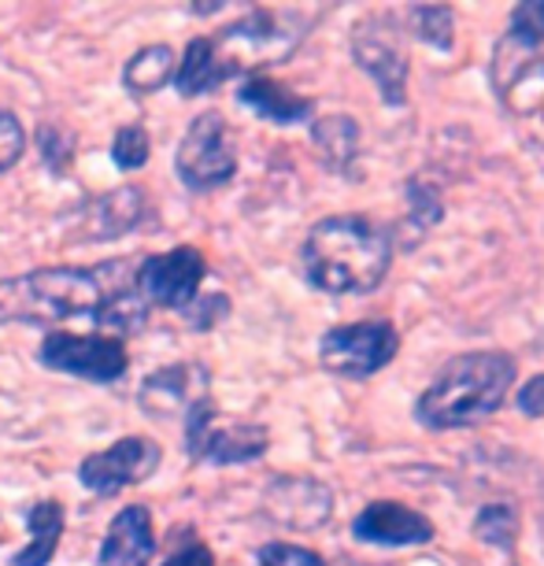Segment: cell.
Returning a JSON list of instances; mask_svg holds the SVG:
<instances>
[{"label": "cell", "mask_w": 544, "mask_h": 566, "mask_svg": "<svg viewBox=\"0 0 544 566\" xmlns=\"http://www.w3.org/2000/svg\"><path fill=\"white\" fill-rule=\"evenodd\" d=\"M493 85L515 112H533L544 104V56L541 45L515 38L508 30L493 49Z\"/></svg>", "instance_id": "11"}, {"label": "cell", "mask_w": 544, "mask_h": 566, "mask_svg": "<svg viewBox=\"0 0 544 566\" xmlns=\"http://www.w3.org/2000/svg\"><path fill=\"white\" fill-rule=\"evenodd\" d=\"M41 363L49 370L74 374L85 381H119L126 374V348L119 337H79V334H49L41 340Z\"/></svg>", "instance_id": "8"}, {"label": "cell", "mask_w": 544, "mask_h": 566, "mask_svg": "<svg viewBox=\"0 0 544 566\" xmlns=\"http://www.w3.org/2000/svg\"><path fill=\"white\" fill-rule=\"evenodd\" d=\"M164 566H216V555H211L208 544L193 541L189 548H181V552L170 555V559H167Z\"/></svg>", "instance_id": "31"}, {"label": "cell", "mask_w": 544, "mask_h": 566, "mask_svg": "<svg viewBox=\"0 0 544 566\" xmlns=\"http://www.w3.org/2000/svg\"><path fill=\"white\" fill-rule=\"evenodd\" d=\"M263 452H266V430L252 422L227 426V430L211 426L208 437L197 448V455L208 459V463H249V459H260Z\"/></svg>", "instance_id": "18"}, {"label": "cell", "mask_w": 544, "mask_h": 566, "mask_svg": "<svg viewBox=\"0 0 544 566\" xmlns=\"http://www.w3.org/2000/svg\"><path fill=\"white\" fill-rule=\"evenodd\" d=\"M260 566H326V563H323V555H315L312 548L274 541L260 548Z\"/></svg>", "instance_id": "27"}, {"label": "cell", "mask_w": 544, "mask_h": 566, "mask_svg": "<svg viewBox=\"0 0 544 566\" xmlns=\"http://www.w3.org/2000/svg\"><path fill=\"white\" fill-rule=\"evenodd\" d=\"M153 552H156L153 515H148V507L134 504L123 507L112 518L108 537L101 544L97 566H148L153 563Z\"/></svg>", "instance_id": "15"}, {"label": "cell", "mask_w": 544, "mask_h": 566, "mask_svg": "<svg viewBox=\"0 0 544 566\" xmlns=\"http://www.w3.org/2000/svg\"><path fill=\"white\" fill-rule=\"evenodd\" d=\"M541 541H544V537H541Z\"/></svg>", "instance_id": "32"}, {"label": "cell", "mask_w": 544, "mask_h": 566, "mask_svg": "<svg viewBox=\"0 0 544 566\" xmlns=\"http://www.w3.org/2000/svg\"><path fill=\"white\" fill-rule=\"evenodd\" d=\"M23 148H27L23 123H19L8 108H0V175H4V170H12L19 164Z\"/></svg>", "instance_id": "26"}, {"label": "cell", "mask_w": 544, "mask_h": 566, "mask_svg": "<svg viewBox=\"0 0 544 566\" xmlns=\"http://www.w3.org/2000/svg\"><path fill=\"white\" fill-rule=\"evenodd\" d=\"M208 41L219 67V82H227L233 74L282 63L304 41V19L293 12H252Z\"/></svg>", "instance_id": "4"}, {"label": "cell", "mask_w": 544, "mask_h": 566, "mask_svg": "<svg viewBox=\"0 0 544 566\" xmlns=\"http://www.w3.org/2000/svg\"><path fill=\"white\" fill-rule=\"evenodd\" d=\"M352 60L375 78L381 101L389 108H400L408 97V45H404L400 19L393 12L359 19L352 30Z\"/></svg>", "instance_id": "5"}, {"label": "cell", "mask_w": 544, "mask_h": 566, "mask_svg": "<svg viewBox=\"0 0 544 566\" xmlns=\"http://www.w3.org/2000/svg\"><path fill=\"white\" fill-rule=\"evenodd\" d=\"M104 307L101 271H71V266H45L0 282V323L52 326L67 318H97Z\"/></svg>", "instance_id": "3"}, {"label": "cell", "mask_w": 544, "mask_h": 566, "mask_svg": "<svg viewBox=\"0 0 544 566\" xmlns=\"http://www.w3.org/2000/svg\"><path fill=\"white\" fill-rule=\"evenodd\" d=\"M60 533H63V507L56 500H41L30 511V544L23 552H15L12 566H45L52 563V555L60 548Z\"/></svg>", "instance_id": "19"}, {"label": "cell", "mask_w": 544, "mask_h": 566, "mask_svg": "<svg viewBox=\"0 0 544 566\" xmlns=\"http://www.w3.org/2000/svg\"><path fill=\"white\" fill-rule=\"evenodd\" d=\"M159 459L164 455H159L156 441H148V437H123L108 452L85 459L79 478H82V485L93 489L97 496H115V493H123V489L145 482L148 474H156Z\"/></svg>", "instance_id": "10"}, {"label": "cell", "mask_w": 544, "mask_h": 566, "mask_svg": "<svg viewBox=\"0 0 544 566\" xmlns=\"http://www.w3.org/2000/svg\"><path fill=\"white\" fill-rule=\"evenodd\" d=\"M301 263L315 290L329 296H367L386 282L393 238L367 216H329L307 230Z\"/></svg>", "instance_id": "1"}, {"label": "cell", "mask_w": 544, "mask_h": 566, "mask_svg": "<svg viewBox=\"0 0 544 566\" xmlns=\"http://www.w3.org/2000/svg\"><path fill=\"white\" fill-rule=\"evenodd\" d=\"M411 19V30L419 34L426 45L448 52L456 41V15L452 8H441V4H426V8H411L408 12Z\"/></svg>", "instance_id": "24"}, {"label": "cell", "mask_w": 544, "mask_h": 566, "mask_svg": "<svg viewBox=\"0 0 544 566\" xmlns=\"http://www.w3.org/2000/svg\"><path fill=\"white\" fill-rule=\"evenodd\" d=\"M227 312H230V301L222 293H216L211 301H208V296H205V301L197 296V301L186 307V318H189V326H193V329H211Z\"/></svg>", "instance_id": "29"}, {"label": "cell", "mask_w": 544, "mask_h": 566, "mask_svg": "<svg viewBox=\"0 0 544 566\" xmlns=\"http://www.w3.org/2000/svg\"><path fill=\"white\" fill-rule=\"evenodd\" d=\"M263 507L285 530H318L334 515V496L315 478H274Z\"/></svg>", "instance_id": "12"}, {"label": "cell", "mask_w": 544, "mask_h": 566, "mask_svg": "<svg viewBox=\"0 0 544 566\" xmlns=\"http://www.w3.org/2000/svg\"><path fill=\"white\" fill-rule=\"evenodd\" d=\"M519 367L508 352H467L448 359L415 403V419L426 430H463L485 422L504 408Z\"/></svg>", "instance_id": "2"}, {"label": "cell", "mask_w": 544, "mask_h": 566, "mask_svg": "<svg viewBox=\"0 0 544 566\" xmlns=\"http://www.w3.org/2000/svg\"><path fill=\"white\" fill-rule=\"evenodd\" d=\"M178 178L186 181L189 189H216L227 186L238 170V153H233L227 119L219 112H205L189 123L186 137L178 145L175 156Z\"/></svg>", "instance_id": "7"}, {"label": "cell", "mask_w": 544, "mask_h": 566, "mask_svg": "<svg viewBox=\"0 0 544 566\" xmlns=\"http://www.w3.org/2000/svg\"><path fill=\"white\" fill-rule=\"evenodd\" d=\"M208 386V370L197 363H175L156 374H148L142 386V408L156 419H170L178 411H189L200 400V389Z\"/></svg>", "instance_id": "14"}, {"label": "cell", "mask_w": 544, "mask_h": 566, "mask_svg": "<svg viewBox=\"0 0 544 566\" xmlns=\"http://www.w3.org/2000/svg\"><path fill=\"white\" fill-rule=\"evenodd\" d=\"M142 219H145L142 189L123 186V189H115V193L101 197L97 205L90 208V233H93V241H115V238H123L126 230H134Z\"/></svg>", "instance_id": "17"}, {"label": "cell", "mask_w": 544, "mask_h": 566, "mask_svg": "<svg viewBox=\"0 0 544 566\" xmlns=\"http://www.w3.org/2000/svg\"><path fill=\"white\" fill-rule=\"evenodd\" d=\"M312 137H315L318 156L334 170H348L352 159L359 153V126L352 115H326V119H318L312 126Z\"/></svg>", "instance_id": "20"}, {"label": "cell", "mask_w": 544, "mask_h": 566, "mask_svg": "<svg viewBox=\"0 0 544 566\" xmlns=\"http://www.w3.org/2000/svg\"><path fill=\"white\" fill-rule=\"evenodd\" d=\"M170 74H175V52L167 45H148L123 67V82L134 93H156Z\"/></svg>", "instance_id": "22"}, {"label": "cell", "mask_w": 544, "mask_h": 566, "mask_svg": "<svg viewBox=\"0 0 544 566\" xmlns=\"http://www.w3.org/2000/svg\"><path fill=\"white\" fill-rule=\"evenodd\" d=\"M148 134L145 126H123L115 134V145H112V159L119 164L123 170H142L148 164Z\"/></svg>", "instance_id": "25"}, {"label": "cell", "mask_w": 544, "mask_h": 566, "mask_svg": "<svg viewBox=\"0 0 544 566\" xmlns=\"http://www.w3.org/2000/svg\"><path fill=\"white\" fill-rule=\"evenodd\" d=\"M511 34L530 45H544V0H526L511 12Z\"/></svg>", "instance_id": "28"}, {"label": "cell", "mask_w": 544, "mask_h": 566, "mask_svg": "<svg viewBox=\"0 0 544 566\" xmlns=\"http://www.w3.org/2000/svg\"><path fill=\"white\" fill-rule=\"evenodd\" d=\"M208 274L205 255L189 244L181 249H170L164 255H148V260L137 266V290L148 304L159 307H175V312H186L189 304L197 301V290Z\"/></svg>", "instance_id": "9"}, {"label": "cell", "mask_w": 544, "mask_h": 566, "mask_svg": "<svg viewBox=\"0 0 544 566\" xmlns=\"http://www.w3.org/2000/svg\"><path fill=\"white\" fill-rule=\"evenodd\" d=\"M400 348L397 326L378 318V323H348L334 326L318 340V359L329 374L341 378H370L381 367H389Z\"/></svg>", "instance_id": "6"}, {"label": "cell", "mask_w": 544, "mask_h": 566, "mask_svg": "<svg viewBox=\"0 0 544 566\" xmlns=\"http://www.w3.org/2000/svg\"><path fill=\"white\" fill-rule=\"evenodd\" d=\"M238 101L244 104V108H252L255 115H260V119L279 123V126L304 123V119H312V112H315L312 97H301V93H293L290 85L260 78V74L249 78V82H241Z\"/></svg>", "instance_id": "16"}, {"label": "cell", "mask_w": 544, "mask_h": 566, "mask_svg": "<svg viewBox=\"0 0 544 566\" xmlns=\"http://www.w3.org/2000/svg\"><path fill=\"white\" fill-rule=\"evenodd\" d=\"M474 533H478V541L489 544V548L511 552L515 548V537H519V511L511 504H489V507H482V515L474 518Z\"/></svg>", "instance_id": "23"}, {"label": "cell", "mask_w": 544, "mask_h": 566, "mask_svg": "<svg viewBox=\"0 0 544 566\" xmlns=\"http://www.w3.org/2000/svg\"><path fill=\"white\" fill-rule=\"evenodd\" d=\"M519 411L526 415V419H541L544 415V374L530 378L526 386L519 389Z\"/></svg>", "instance_id": "30"}, {"label": "cell", "mask_w": 544, "mask_h": 566, "mask_svg": "<svg viewBox=\"0 0 544 566\" xmlns=\"http://www.w3.org/2000/svg\"><path fill=\"white\" fill-rule=\"evenodd\" d=\"M175 85H178L181 97H200V93H208V90H216V85H222L208 38H193V41H189L186 56H181L178 71H175Z\"/></svg>", "instance_id": "21"}, {"label": "cell", "mask_w": 544, "mask_h": 566, "mask_svg": "<svg viewBox=\"0 0 544 566\" xmlns=\"http://www.w3.org/2000/svg\"><path fill=\"white\" fill-rule=\"evenodd\" d=\"M352 533L363 544H381V548H404V544L433 541V522L415 507H404L397 500H375L352 522Z\"/></svg>", "instance_id": "13"}]
</instances>
